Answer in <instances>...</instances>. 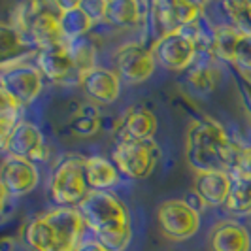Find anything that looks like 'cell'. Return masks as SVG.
I'll return each instance as SVG.
<instances>
[{
  "mask_svg": "<svg viewBox=\"0 0 251 251\" xmlns=\"http://www.w3.org/2000/svg\"><path fill=\"white\" fill-rule=\"evenodd\" d=\"M159 128L157 115L150 108L132 106L128 108L115 123V136L117 142H142V140H155Z\"/></svg>",
  "mask_w": 251,
  "mask_h": 251,
  "instance_id": "obj_15",
  "label": "cell"
},
{
  "mask_svg": "<svg viewBox=\"0 0 251 251\" xmlns=\"http://www.w3.org/2000/svg\"><path fill=\"white\" fill-rule=\"evenodd\" d=\"M146 19L144 6L136 0H108L104 21L117 28H136Z\"/></svg>",
  "mask_w": 251,
  "mask_h": 251,
  "instance_id": "obj_21",
  "label": "cell"
},
{
  "mask_svg": "<svg viewBox=\"0 0 251 251\" xmlns=\"http://www.w3.org/2000/svg\"><path fill=\"white\" fill-rule=\"evenodd\" d=\"M232 177L228 172H197L193 191L201 197L204 206H225L230 193Z\"/></svg>",
  "mask_w": 251,
  "mask_h": 251,
  "instance_id": "obj_18",
  "label": "cell"
},
{
  "mask_svg": "<svg viewBox=\"0 0 251 251\" xmlns=\"http://www.w3.org/2000/svg\"><path fill=\"white\" fill-rule=\"evenodd\" d=\"M79 85L83 89V93L87 95L89 100L100 104V106H110L121 95L119 75L115 74V70L104 68V66H95L89 72H85Z\"/></svg>",
  "mask_w": 251,
  "mask_h": 251,
  "instance_id": "obj_16",
  "label": "cell"
},
{
  "mask_svg": "<svg viewBox=\"0 0 251 251\" xmlns=\"http://www.w3.org/2000/svg\"><path fill=\"white\" fill-rule=\"evenodd\" d=\"M226 17L230 19V25L242 34L251 36V2L244 0H228L223 4Z\"/></svg>",
  "mask_w": 251,
  "mask_h": 251,
  "instance_id": "obj_29",
  "label": "cell"
},
{
  "mask_svg": "<svg viewBox=\"0 0 251 251\" xmlns=\"http://www.w3.org/2000/svg\"><path fill=\"white\" fill-rule=\"evenodd\" d=\"M240 89H242V97L244 102L248 104V112L251 115V77L246 74H240Z\"/></svg>",
  "mask_w": 251,
  "mask_h": 251,
  "instance_id": "obj_32",
  "label": "cell"
},
{
  "mask_svg": "<svg viewBox=\"0 0 251 251\" xmlns=\"http://www.w3.org/2000/svg\"><path fill=\"white\" fill-rule=\"evenodd\" d=\"M208 248L210 251H251V234L242 223L225 219L214 225Z\"/></svg>",
  "mask_w": 251,
  "mask_h": 251,
  "instance_id": "obj_17",
  "label": "cell"
},
{
  "mask_svg": "<svg viewBox=\"0 0 251 251\" xmlns=\"http://www.w3.org/2000/svg\"><path fill=\"white\" fill-rule=\"evenodd\" d=\"M0 183L8 191L10 199H19L36 189L40 183V170L36 163L6 157L0 164Z\"/></svg>",
  "mask_w": 251,
  "mask_h": 251,
  "instance_id": "obj_14",
  "label": "cell"
},
{
  "mask_svg": "<svg viewBox=\"0 0 251 251\" xmlns=\"http://www.w3.org/2000/svg\"><path fill=\"white\" fill-rule=\"evenodd\" d=\"M10 25L15 26L34 50L64 44L61 30V2H28L15 8Z\"/></svg>",
  "mask_w": 251,
  "mask_h": 251,
  "instance_id": "obj_4",
  "label": "cell"
},
{
  "mask_svg": "<svg viewBox=\"0 0 251 251\" xmlns=\"http://www.w3.org/2000/svg\"><path fill=\"white\" fill-rule=\"evenodd\" d=\"M113 164L130 179H148L161 159V148L155 140L117 142L113 148Z\"/></svg>",
  "mask_w": 251,
  "mask_h": 251,
  "instance_id": "obj_7",
  "label": "cell"
},
{
  "mask_svg": "<svg viewBox=\"0 0 251 251\" xmlns=\"http://www.w3.org/2000/svg\"><path fill=\"white\" fill-rule=\"evenodd\" d=\"M85 179L91 191H108L119 181V170L110 159L93 155L85 159Z\"/></svg>",
  "mask_w": 251,
  "mask_h": 251,
  "instance_id": "obj_22",
  "label": "cell"
},
{
  "mask_svg": "<svg viewBox=\"0 0 251 251\" xmlns=\"http://www.w3.org/2000/svg\"><path fill=\"white\" fill-rule=\"evenodd\" d=\"M87 228L108 251H125L132 238L130 214L112 191H89L77 204Z\"/></svg>",
  "mask_w": 251,
  "mask_h": 251,
  "instance_id": "obj_1",
  "label": "cell"
},
{
  "mask_svg": "<svg viewBox=\"0 0 251 251\" xmlns=\"http://www.w3.org/2000/svg\"><path fill=\"white\" fill-rule=\"evenodd\" d=\"M81 6L93 17L95 23L104 21V15H106V2L104 0H89V2H81Z\"/></svg>",
  "mask_w": 251,
  "mask_h": 251,
  "instance_id": "obj_31",
  "label": "cell"
},
{
  "mask_svg": "<svg viewBox=\"0 0 251 251\" xmlns=\"http://www.w3.org/2000/svg\"><path fill=\"white\" fill-rule=\"evenodd\" d=\"M230 193L225 202V208L232 215H250L251 214V176H230Z\"/></svg>",
  "mask_w": 251,
  "mask_h": 251,
  "instance_id": "obj_25",
  "label": "cell"
},
{
  "mask_svg": "<svg viewBox=\"0 0 251 251\" xmlns=\"http://www.w3.org/2000/svg\"><path fill=\"white\" fill-rule=\"evenodd\" d=\"M102 125V117L99 108L93 102H83L70 117V130L79 138L95 136Z\"/></svg>",
  "mask_w": 251,
  "mask_h": 251,
  "instance_id": "obj_23",
  "label": "cell"
},
{
  "mask_svg": "<svg viewBox=\"0 0 251 251\" xmlns=\"http://www.w3.org/2000/svg\"><path fill=\"white\" fill-rule=\"evenodd\" d=\"M8 201H10V195H8V191L4 189V185L0 183V217L4 215L6 208H8Z\"/></svg>",
  "mask_w": 251,
  "mask_h": 251,
  "instance_id": "obj_34",
  "label": "cell"
},
{
  "mask_svg": "<svg viewBox=\"0 0 251 251\" xmlns=\"http://www.w3.org/2000/svg\"><path fill=\"white\" fill-rule=\"evenodd\" d=\"M4 151L8 153V157L25 159L30 163L48 159V146H46L44 132L40 130L38 125L30 121H23V119L13 126V130L8 136V142L4 146Z\"/></svg>",
  "mask_w": 251,
  "mask_h": 251,
  "instance_id": "obj_12",
  "label": "cell"
},
{
  "mask_svg": "<svg viewBox=\"0 0 251 251\" xmlns=\"http://www.w3.org/2000/svg\"><path fill=\"white\" fill-rule=\"evenodd\" d=\"M157 223L164 238L172 242H185L199 232L201 214L191 208L183 199H172L164 201L157 208Z\"/></svg>",
  "mask_w": 251,
  "mask_h": 251,
  "instance_id": "obj_9",
  "label": "cell"
},
{
  "mask_svg": "<svg viewBox=\"0 0 251 251\" xmlns=\"http://www.w3.org/2000/svg\"><path fill=\"white\" fill-rule=\"evenodd\" d=\"M75 251H108V250L102 246L99 240L89 238V240H83V242H81V246H79Z\"/></svg>",
  "mask_w": 251,
  "mask_h": 251,
  "instance_id": "obj_33",
  "label": "cell"
},
{
  "mask_svg": "<svg viewBox=\"0 0 251 251\" xmlns=\"http://www.w3.org/2000/svg\"><path fill=\"white\" fill-rule=\"evenodd\" d=\"M0 85L21 108L30 106L44 89V75L34 64L21 61L0 70Z\"/></svg>",
  "mask_w": 251,
  "mask_h": 251,
  "instance_id": "obj_10",
  "label": "cell"
},
{
  "mask_svg": "<svg viewBox=\"0 0 251 251\" xmlns=\"http://www.w3.org/2000/svg\"><path fill=\"white\" fill-rule=\"evenodd\" d=\"M236 144L215 119L193 121L185 136V159L197 172H230Z\"/></svg>",
  "mask_w": 251,
  "mask_h": 251,
  "instance_id": "obj_3",
  "label": "cell"
},
{
  "mask_svg": "<svg viewBox=\"0 0 251 251\" xmlns=\"http://www.w3.org/2000/svg\"><path fill=\"white\" fill-rule=\"evenodd\" d=\"M113 63H115V74L119 75V79L130 85L150 79L157 68L155 57L150 48L136 42L121 46L113 57Z\"/></svg>",
  "mask_w": 251,
  "mask_h": 251,
  "instance_id": "obj_11",
  "label": "cell"
},
{
  "mask_svg": "<svg viewBox=\"0 0 251 251\" xmlns=\"http://www.w3.org/2000/svg\"><path fill=\"white\" fill-rule=\"evenodd\" d=\"M214 59L215 57H212V59H208V57L206 59H199L197 57V61L187 68V81L197 91H201V93L214 91L217 81H219L221 72L214 64Z\"/></svg>",
  "mask_w": 251,
  "mask_h": 251,
  "instance_id": "obj_24",
  "label": "cell"
},
{
  "mask_svg": "<svg viewBox=\"0 0 251 251\" xmlns=\"http://www.w3.org/2000/svg\"><path fill=\"white\" fill-rule=\"evenodd\" d=\"M36 50L15 26L0 21V70L34 57Z\"/></svg>",
  "mask_w": 251,
  "mask_h": 251,
  "instance_id": "obj_19",
  "label": "cell"
},
{
  "mask_svg": "<svg viewBox=\"0 0 251 251\" xmlns=\"http://www.w3.org/2000/svg\"><path fill=\"white\" fill-rule=\"evenodd\" d=\"M21 110L23 108L10 99V95L0 85V150H4L13 126L21 121Z\"/></svg>",
  "mask_w": 251,
  "mask_h": 251,
  "instance_id": "obj_26",
  "label": "cell"
},
{
  "mask_svg": "<svg viewBox=\"0 0 251 251\" xmlns=\"http://www.w3.org/2000/svg\"><path fill=\"white\" fill-rule=\"evenodd\" d=\"M91 191L85 179V159L81 157H64L55 166L50 181L51 201L59 208H77V204Z\"/></svg>",
  "mask_w": 251,
  "mask_h": 251,
  "instance_id": "obj_6",
  "label": "cell"
},
{
  "mask_svg": "<svg viewBox=\"0 0 251 251\" xmlns=\"http://www.w3.org/2000/svg\"><path fill=\"white\" fill-rule=\"evenodd\" d=\"M238 36L240 32L232 25H217L212 30V55L219 61L230 63L232 50Z\"/></svg>",
  "mask_w": 251,
  "mask_h": 251,
  "instance_id": "obj_27",
  "label": "cell"
},
{
  "mask_svg": "<svg viewBox=\"0 0 251 251\" xmlns=\"http://www.w3.org/2000/svg\"><path fill=\"white\" fill-rule=\"evenodd\" d=\"M204 6L189 0H157L150 6V19L157 38L199 23Z\"/></svg>",
  "mask_w": 251,
  "mask_h": 251,
  "instance_id": "obj_8",
  "label": "cell"
},
{
  "mask_svg": "<svg viewBox=\"0 0 251 251\" xmlns=\"http://www.w3.org/2000/svg\"><path fill=\"white\" fill-rule=\"evenodd\" d=\"M95 26L93 17L89 15L81 2H61V30H63L64 42H75L79 38H85Z\"/></svg>",
  "mask_w": 251,
  "mask_h": 251,
  "instance_id": "obj_20",
  "label": "cell"
},
{
  "mask_svg": "<svg viewBox=\"0 0 251 251\" xmlns=\"http://www.w3.org/2000/svg\"><path fill=\"white\" fill-rule=\"evenodd\" d=\"M34 66L44 75V79H50L55 83H64V81L79 83L74 59H72V53L66 42L53 46V48H46V50H36Z\"/></svg>",
  "mask_w": 251,
  "mask_h": 251,
  "instance_id": "obj_13",
  "label": "cell"
},
{
  "mask_svg": "<svg viewBox=\"0 0 251 251\" xmlns=\"http://www.w3.org/2000/svg\"><path fill=\"white\" fill-rule=\"evenodd\" d=\"M66 44H68L70 53H72L77 77H79V81H81L83 74L97 66V64H95V61H97V48L89 42L87 36L79 38V40H75V42H66Z\"/></svg>",
  "mask_w": 251,
  "mask_h": 251,
  "instance_id": "obj_28",
  "label": "cell"
},
{
  "mask_svg": "<svg viewBox=\"0 0 251 251\" xmlns=\"http://www.w3.org/2000/svg\"><path fill=\"white\" fill-rule=\"evenodd\" d=\"M230 64H234L240 70V74H251V36L250 34H242L240 32L238 40L234 44Z\"/></svg>",
  "mask_w": 251,
  "mask_h": 251,
  "instance_id": "obj_30",
  "label": "cell"
},
{
  "mask_svg": "<svg viewBox=\"0 0 251 251\" xmlns=\"http://www.w3.org/2000/svg\"><path fill=\"white\" fill-rule=\"evenodd\" d=\"M199 23L155 38L150 48L155 57V63L166 70L181 72L197 61L202 48L206 53H212V34L210 38L204 36Z\"/></svg>",
  "mask_w": 251,
  "mask_h": 251,
  "instance_id": "obj_5",
  "label": "cell"
},
{
  "mask_svg": "<svg viewBox=\"0 0 251 251\" xmlns=\"http://www.w3.org/2000/svg\"><path fill=\"white\" fill-rule=\"evenodd\" d=\"M85 219L77 208H53L28 221L25 244L34 251H75L85 236Z\"/></svg>",
  "mask_w": 251,
  "mask_h": 251,
  "instance_id": "obj_2",
  "label": "cell"
},
{
  "mask_svg": "<svg viewBox=\"0 0 251 251\" xmlns=\"http://www.w3.org/2000/svg\"><path fill=\"white\" fill-rule=\"evenodd\" d=\"M0 251H2V250H0Z\"/></svg>",
  "mask_w": 251,
  "mask_h": 251,
  "instance_id": "obj_35",
  "label": "cell"
}]
</instances>
